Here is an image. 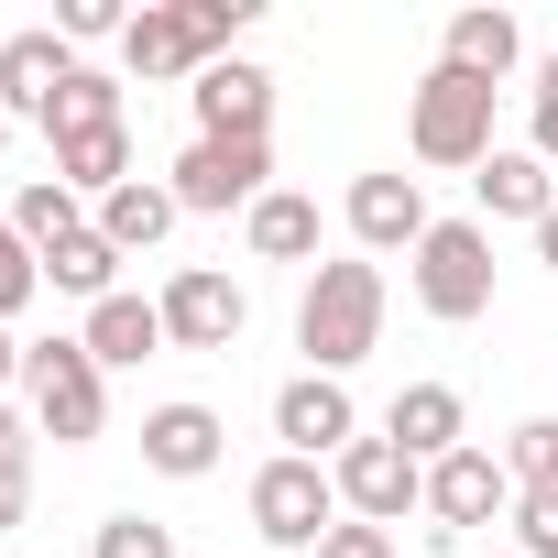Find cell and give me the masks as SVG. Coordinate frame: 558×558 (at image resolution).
I'll list each match as a JSON object with an SVG mask.
<instances>
[{"label": "cell", "instance_id": "1", "mask_svg": "<svg viewBox=\"0 0 558 558\" xmlns=\"http://www.w3.org/2000/svg\"><path fill=\"white\" fill-rule=\"evenodd\" d=\"M241 34H252V0H143L132 34H121V66H132V77H186V88H197Z\"/></svg>", "mask_w": 558, "mask_h": 558}, {"label": "cell", "instance_id": "2", "mask_svg": "<svg viewBox=\"0 0 558 558\" xmlns=\"http://www.w3.org/2000/svg\"><path fill=\"white\" fill-rule=\"evenodd\" d=\"M373 340H384V263H318L307 296H296V351H307V373L340 384Z\"/></svg>", "mask_w": 558, "mask_h": 558}, {"label": "cell", "instance_id": "3", "mask_svg": "<svg viewBox=\"0 0 558 558\" xmlns=\"http://www.w3.org/2000/svg\"><path fill=\"white\" fill-rule=\"evenodd\" d=\"M23 395H34V438H56V449H88L110 427V373L88 362V340H34Z\"/></svg>", "mask_w": 558, "mask_h": 558}, {"label": "cell", "instance_id": "4", "mask_svg": "<svg viewBox=\"0 0 558 558\" xmlns=\"http://www.w3.org/2000/svg\"><path fill=\"white\" fill-rule=\"evenodd\" d=\"M405 143H416V165H493V88L482 77H460V66H427L416 77V99H405Z\"/></svg>", "mask_w": 558, "mask_h": 558}, {"label": "cell", "instance_id": "5", "mask_svg": "<svg viewBox=\"0 0 558 558\" xmlns=\"http://www.w3.org/2000/svg\"><path fill=\"white\" fill-rule=\"evenodd\" d=\"M416 307L438 329L493 318V230L482 219H427V241H416Z\"/></svg>", "mask_w": 558, "mask_h": 558}, {"label": "cell", "instance_id": "6", "mask_svg": "<svg viewBox=\"0 0 558 558\" xmlns=\"http://www.w3.org/2000/svg\"><path fill=\"white\" fill-rule=\"evenodd\" d=\"M329 525H340L329 460H263V471H252V536H263V547H318Z\"/></svg>", "mask_w": 558, "mask_h": 558}, {"label": "cell", "instance_id": "7", "mask_svg": "<svg viewBox=\"0 0 558 558\" xmlns=\"http://www.w3.org/2000/svg\"><path fill=\"white\" fill-rule=\"evenodd\" d=\"M263 175H274V143H186L175 154V208H197V219H230L241 208L252 219L274 197Z\"/></svg>", "mask_w": 558, "mask_h": 558}, {"label": "cell", "instance_id": "8", "mask_svg": "<svg viewBox=\"0 0 558 558\" xmlns=\"http://www.w3.org/2000/svg\"><path fill=\"white\" fill-rule=\"evenodd\" d=\"M329 482H340V504H351L362 525H405V514L427 504V471H416L395 438H351V449L329 460Z\"/></svg>", "mask_w": 558, "mask_h": 558}, {"label": "cell", "instance_id": "9", "mask_svg": "<svg viewBox=\"0 0 558 558\" xmlns=\"http://www.w3.org/2000/svg\"><path fill=\"white\" fill-rule=\"evenodd\" d=\"M154 307H165V340H175V351H230V340L252 329V296L230 286L219 263H186L175 286L154 296Z\"/></svg>", "mask_w": 558, "mask_h": 558}, {"label": "cell", "instance_id": "10", "mask_svg": "<svg viewBox=\"0 0 558 558\" xmlns=\"http://www.w3.org/2000/svg\"><path fill=\"white\" fill-rule=\"evenodd\" d=\"M274 438H286V460H340V449L362 438V416H351V384H329V373H296L286 395H274Z\"/></svg>", "mask_w": 558, "mask_h": 558}, {"label": "cell", "instance_id": "11", "mask_svg": "<svg viewBox=\"0 0 558 558\" xmlns=\"http://www.w3.org/2000/svg\"><path fill=\"white\" fill-rule=\"evenodd\" d=\"M186 99H197V143H263V121H274V77L252 56H219Z\"/></svg>", "mask_w": 558, "mask_h": 558}, {"label": "cell", "instance_id": "12", "mask_svg": "<svg viewBox=\"0 0 558 558\" xmlns=\"http://www.w3.org/2000/svg\"><path fill=\"white\" fill-rule=\"evenodd\" d=\"M427 514H438V536L493 525V514H514V471H504L493 449H449V460L427 471Z\"/></svg>", "mask_w": 558, "mask_h": 558}, {"label": "cell", "instance_id": "13", "mask_svg": "<svg viewBox=\"0 0 558 558\" xmlns=\"http://www.w3.org/2000/svg\"><path fill=\"white\" fill-rule=\"evenodd\" d=\"M77 77L66 34H12L0 45V121H56V88Z\"/></svg>", "mask_w": 558, "mask_h": 558}, {"label": "cell", "instance_id": "14", "mask_svg": "<svg viewBox=\"0 0 558 558\" xmlns=\"http://www.w3.org/2000/svg\"><path fill=\"white\" fill-rule=\"evenodd\" d=\"M340 219H351L362 252H416L427 241V186L416 175H351V208Z\"/></svg>", "mask_w": 558, "mask_h": 558}, {"label": "cell", "instance_id": "15", "mask_svg": "<svg viewBox=\"0 0 558 558\" xmlns=\"http://www.w3.org/2000/svg\"><path fill=\"white\" fill-rule=\"evenodd\" d=\"M384 438H395L416 471H438L449 449H471V405H460L449 384H405V395L384 405Z\"/></svg>", "mask_w": 558, "mask_h": 558}, {"label": "cell", "instance_id": "16", "mask_svg": "<svg viewBox=\"0 0 558 558\" xmlns=\"http://www.w3.org/2000/svg\"><path fill=\"white\" fill-rule=\"evenodd\" d=\"M219 449H230V427H219L208 405H154V416H143V460H154L165 482H208Z\"/></svg>", "mask_w": 558, "mask_h": 558}, {"label": "cell", "instance_id": "17", "mask_svg": "<svg viewBox=\"0 0 558 558\" xmlns=\"http://www.w3.org/2000/svg\"><path fill=\"white\" fill-rule=\"evenodd\" d=\"M514 56H525L514 12H449V34H438V66H460V77H482V88H504Z\"/></svg>", "mask_w": 558, "mask_h": 558}, {"label": "cell", "instance_id": "18", "mask_svg": "<svg viewBox=\"0 0 558 558\" xmlns=\"http://www.w3.org/2000/svg\"><path fill=\"white\" fill-rule=\"evenodd\" d=\"M77 340H88V362H99V373H121V362H154V351H165V307H154V296H99Z\"/></svg>", "mask_w": 558, "mask_h": 558}, {"label": "cell", "instance_id": "19", "mask_svg": "<svg viewBox=\"0 0 558 558\" xmlns=\"http://www.w3.org/2000/svg\"><path fill=\"white\" fill-rule=\"evenodd\" d=\"M471 186H482V208H493V219H525V230L558 208V165H536V154H504V143H493V165H482Z\"/></svg>", "mask_w": 558, "mask_h": 558}, {"label": "cell", "instance_id": "20", "mask_svg": "<svg viewBox=\"0 0 558 558\" xmlns=\"http://www.w3.org/2000/svg\"><path fill=\"white\" fill-rule=\"evenodd\" d=\"M175 219H186V208H175V186H143V175L99 197V241H110L121 263H132V252H154V241H165Z\"/></svg>", "mask_w": 558, "mask_h": 558}, {"label": "cell", "instance_id": "21", "mask_svg": "<svg viewBox=\"0 0 558 558\" xmlns=\"http://www.w3.org/2000/svg\"><path fill=\"white\" fill-rule=\"evenodd\" d=\"M241 241H252V263H318V197L274 186V197L241 219Z\"/></svg>", "mask_w": 558, "mask_h": 558}, {"label": "cell", "instance_id": "22", "mask_svg": "<svg viewBox=\"0 0 558 558\" xmlns=\"http://www.w3.org/2000/svg\"><path fill=\"white\" fill-rule=\"evenodd\" d=\"M77 132H121V77H110V66H77V77L56 88L45 143H77Z\"/></svg>", "mask_w": 558, "mask_h": 558}, {"label": "cell", "instance_id": "23", "mask_svg": "<svg viewBox=\"0 0 558 558\" xmlns=\"http://www.w3.org/2000/svg\"><path fill=\"white\" fill-rule=\"evenodd\" d=\"M56 186H77V197L132 186V132H77V143H56Z\"/></svg>", "mask_w": 558, "mask_h": 558}, {"label": "cell", "instance_id": "24", "mask_svg": "<svg viewBox=\"0 0 558 558\" xmlns=\"http://www.w3.org/2000/svg\"><path fill=\"white\" fill-rule=\"evenodd\" d=\"M110 274H121V252L99 241V219H88L77 241H56V252H45V286H56V296H88V307H99V296H121Z\"/></svg>", "mask_w": 558, "mask_h": 558}, {"label": "cell", "instance_id": "25", "mask_svg": "<svg viewBox=\"0 0 558 558\" xmlns=\"http://www.w3.org/2000/svg\"><path fill=\"white\" fill-rule=\"evenodd\" d=\"M12 230L34 241V252H56V241H77L88 219H77V186H56V175H34L23 197H12Z\"/></svg>", "mask_w": 558, "mask_h": 558}, {"label": "cell", "instance_id": "26", "mask_svg": "<svg viewBox=\"0 0 558 558\" xmlns=\"http://www.w3.org/2000/svg\"><path fill=\"white\" fill-rule=\"evenodd\" d=\"M504 471H514V493H558V416H525L504 438Z\"/></svg>", "mask_w": 558, "mask_h": 558}, {"label": "cell", "instance_id": "27", "mask_svg": "<svg viewBox=\"0 0 558 558\" xmlns=\"http://www.w3.org/2000/svg\"><path fill=\"white\" fill-rule=\"evenodd\" d=\"M34 296H45V252H34L12 219H0V318H23Z\"/></svg>", "mask_w": 558, "mask_h": 558}, {"label": "cell", "instance_id": "28", "mask_svg": "<svg viewBox=\"0 0 558 558\" xmlns=\"http://www.w3.org/2000/svg\"><path fill=\"white\" fill-rule=\"evenodd\" d=\"M56 34H66V45H121L132 12H121V0H56Z\"/></svg>", "mask_w": 558, "mask_h": 558}, {"label": "cell", "instance_id": "29", "mask_svg": "<svg viewBox=\"0 0 558 558\" xmlns=\"http://www.w3.org/2000/svg\"><path fill=\"white\" fill-rule=\"evenodd\" d=\"M514 558H558V493H514Z\"/></svg>", "mask_w": 558, "mask_h": 558}, {"label": "cell", "instance_id": "30", "mask_svg": "<svg viewBox=\"0 0 558 558\" xmlns=\"http://www.w3.org/2000/svg\"><path fill=\"white\" fill-rule=\"evenodd\" d=\"M99 558H175V536H165L154 514H110V525H99Z\"/></svg>", "mask_w": 558, "mask_h": 558}, {"label": "cell", "instance_id": "31", "mask_svg": "<svg viewBox=\"0 0 558 558\" xmlns=\"http://www.w3.org/2000/svg\"><path fill=\"white\" fill-rule=\"evenodd\" d=\"M525 154L558 165V45H547V66H536V132H525Z\"/></svg>", "mask_w": 558, "mask_h": 558}, {"label": "cell", "instance_id": "32", "mask_svg": "<svg viewBox=\"0 0 558 558\" xmlns=\"http://www.w3.org/2000/svg\"><path fill=\"white\" fill-rule=\"evenodd\" d=\"M318 558H395V525H362V514H351V525L318 536Z\"/></svg>", "mask_w": 558, "mask_h": 558}, {"label": "cell", "instance_id": "33", "mask_svg": "<svg viewBox=\"0 0 558 558\" xmlns=\"http://www.w3.org/2000/svg\"><path fill=\"white\" fill-rule=\"evenodd\" d=\"M0 471H34V427H23L12 405H0Z\"/></svg>", "mask_w": 558, "mask_h": 558}, {"label": "cell", "instance_id": "34", "mask_svg": "<svg viewBox=\"0 0 558 558\" xmlns=\"http://www.w3.org/2000/svg\"><path fill=\"white\" fill-rule=\"evenodd\" d=\"M34 514V471H0V525H23Z\"/></svg>", "mask_w": 558, "mask_h": 558}, {"label": "cell", "instance_id": "35", "mask_svg": "<svg viewBox=\"0 0 558 558\" xmlns=\"http://www.w3.org/2000/svg\"><path fill=\"white\" fill-rule=\"evenodd\" d=\"M536 263H547V274H558V208H547V219H536Z\"/></svg>", "mask_w": 558, "mask_h": 558}, {"label": "cell", "instance_id": "36", "mask_svg": "<svg viewBox=\"0 0 558 558\" xmlns=\"http://www.w3.org/2000/svg\"><path fill=\"white\" fill-rule=\"evenodd\" d=\"M12 373H23V340H0V384H12Z\"/></svg>", "mask_w": 558, "mask_h": 558}, {"label": "cell", "instance_id": "37", "mask_svg": "<svg viewBox=\"0 0 558 558\" xmlns=\"http://www.w3.org/2000/svg\"><path fill=\"white\" fill-rule=\"evenodd\" d=\"M0 154H12V121H0Z\"/></svg>", "mask_w": 558, "mask_h": 558}, {"label": "cell", "instance_id": "38", "mask_svg": "<svg viewBox=\"0 0 558 558\" xmlns=\"http://www.w3.org/2000/svg\"><path fill=\"white\" fill-rule=\"evenodd\" d=\"M504 558H514V547H504Z\"/></svg>", "mask_w": 558, "mask_h": 558}]
</instances>
